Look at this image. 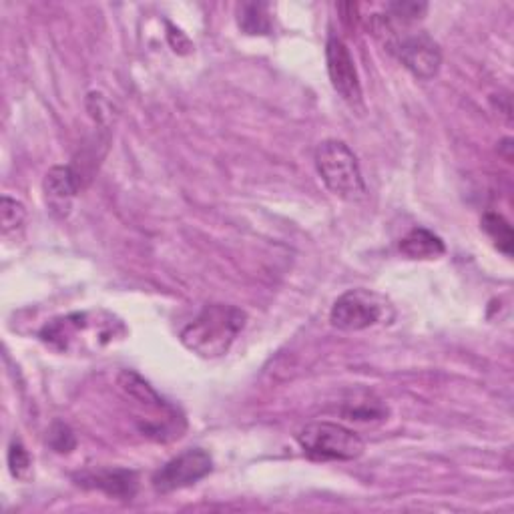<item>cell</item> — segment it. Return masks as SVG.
I'll return each mask as SVG.
<instances>
[{"instance_id": "6da1fadb", "label": "cell", "mask_w": 514, "mask_h": 514, "mask_svg": "<svg viewBox=\"0 0 514 514\" xmlns=\"http://www.w3.org/2000/svg\"><path fill=\"white\" fill-rule=\"evenodd\" d=\"M247 316L235 306L211 304L181 332V342L187 350L201 358H221L245 328Z\"/></svg>"}, {"instance_id": "7a4b0ae2", "label": "cell", "mask_w": 514, "mask_h": 514, "mask_svg": "<svg viewBox=\"0 0 514 514\" xmlns=\"http://www.w3.org/2000/svg\"><path fill=\"white\" fill-rule=\"evenodd\" d=\"M372 27L376 35L384 41L388 51L398 57V61L420 81H430L438 75L442 65V55L438 45L424 31L420 33H400V29L386 15H374Z\"/></svg>"}, {"instance_id": "3957f363", "label": "cell", "mask_w": 514, "mask_h": 514, "mask_svg": "<svg viewBox=\"0 0 514 514\" xmlns=\"http://www.w3.org/2000/svg\"><path fill=\"white\" fill-rule=\"evenodd\" d=\"M316 169L324 185L340 199L360 201L366 197V183L354 151L338 139L322 141L316 149Z\"/></svg>"}, {"instance_id": "277c9868", "label": "cell", "mask_w": 514, "mask_h": 514, "mask_svg": "<svg viewBox=\"0 0 514 514\" xmlns=\"http://www.w3.org/2000/svg\"><path fill=\"white\" fill-rule=\"evenodd\" d=\"M298 444L304 454L318 462H348L364 452L362 438L334 422H312L298 432Z\"/></svg>"}, {"instance_id": "5b68a950", "label": "cell", "mask_w": 514, "mask_h": 514, "mask_svg": "<svg viewBox=\"0 0 514 514\" xmlns=\"http://www.w3.org/2000/svg\"><path fill=\"white\" fill-rule=\"evenodd\" d=\"M394 318L392 304L370 290H350L342 294L332 312L330 322L344 332H360L378 324H388Z\"/></svg>"}, {"instance_id": "8992f818", "label": "cell", "mask_w": 514, "mask_h": 514, "mask_svg": "<svg viewBox=\"0 0 514 514\" xmlns=\"http://www.w3.org/2000/svg\"><path fill=\"white\" fill-rule=\"evenodd\" d=\"M213 470V460L209 452L201 448H189L179 456L171 458L165 466H161L153 476V488L159 494H169L195 482L203 480Z\"/></svg>"}, {"instance_id": "52a82bcc", "label": "cell", "mask_w": 514, "mask_h": 514, "mask_svg": "<svg viewBox=\"0 0 514 514\" xmlns=\"http://www.w3.org/2000/svg\"><path fill=\"white\" fill-rule=\"evenodd\" d=\"M326 63L328 75L334 91L352 107L362 103V85L354 57L346 43L338 37H330L326 45Z\"/></svg>"}, {"instance_id": "ba28073f", "label": "cell", "mask_w": 514, "mask_h": 514, "mask_svg": "<svg viewBox=\"0 0 514 514\" xmlns=\"http://www.w3.org/2000/svg\"><path fill=\"white\" fill-rule=\"evenodd\" d=\"M43 187L51 211L59 217H67L73 209V199L81 189V177L73 167L57 165L47 173Z\"/></svg>"}, {"instance_id": "9c48e42d", "label": "cell", "mask_w": 514, "mask_h": 514, "mask_svg": "<svg viewBox=\"0 0 514 514\" xmlns=\"http://www.w3.org/2000/svg\"><path fill=\"white\" fill-rule=\"evenodd\" d=\"M83 486H91V488H99L105 494L113 496V498H123L129 500L135 496L137 492V474L133 470H123V468H113V470H97V472H89L81 478Z\"/></svg>"}, {"instance_id": "30bf717a", "label": "cell", "mask_w": 514, "mask_h": 514, "mask_svg": "<svg viewBox=\"0 0 514 514\" xmlns=\"http://www.w3.org/2000/svg\"><path fill=\"white\" fill-rule=\"evenodd\" d=\"M400 249L404 255L412 257V260H436L444 253V241L434 235L428 229L416 227L412 229L400 243Z\"/></svg>"}, {"instance_id": "8fae6325", "label": "cell", "mask_w": 514, "mask_h": 514, "mask_svg": "<svg viewBox=\"0 0 514 514\" xmlns=\"http://www.w3.org/2000/svg\"><path fill=\"white\" fill-rule=\"evenodd\" d=\"M237 21L247 35H270L274 25L270 15V5L266 3H243L239 7Z\"/></svg>"}, {"instance_id": "7c38bea8", "label": "cell", "mask_w": 514, "mask_h": 514, "mask_svg": "<svg viewBox=\"0 0 514 514\" xmlns=\"http://www.w3.org/2000/svg\"><path fill=\"white\" fill-rule=\"evenodd\" d=\"M119 388L133 400L141 402L143 406H153V408H167V404L159 398V394L135 372L123 370L117 378Z\"/></svg>"}, {"instance_id": "4fadbf2b", "label": "cell", "mask_w": 514, "mask_h": 514, "mask_svg": "<svg viewBox=\"0 0 514 514\" xmlns=\"http://www.w3.org/2000/svg\"><path fill=\"white\" fill-rule=\"evenodd\" d=\"M482 229L490 235V239L496 243V247L504 255H512V227L510 223L498 215V213H486L482 217Z\"/></svg>"}, {"instance_id": "5bb4252c", "label": "cell", "mask_w": 514, "mask_h": 514, "mask_svg": "<svg viewBox=\"0 0 514 514\" xmlns=\"http://www.w3.org/2000/svg\"><path fill=\"white\" fill-rule=\"evenodd\" d=\"M9 468H11V474L17 480H29L31 478L33 458H31L29 450L19 440H15L9 448Z\"/></svg>"}, {"instance_id": "9a60e30c", "label": "cell", "mask_w": 514, "mask_h": 514, "mask_svg": "<svg viewBox=\"0 0 514 514\" xmlns=\"http://www.w3.org/2000/svg\"><path fill=\"white\" fill-rule=\"evenodd\" d=\"M0 215H3V233H11L15 229H19L25 219H27V209L21 201L17 199H11V197H3V201H0Z\"/></svg>"}, {"instance_id": "2e32d148", "label": "cell", "mask_w": 514, "mask_h": 514, "mask_svg": "<svg viewBox=\"0 0 514 514\" xmlns=\"http://www.w3.org/2000/svg\"><path fill=\"white\" fill-rule=\"evenodd\" d=\"M428 11V5L424 3H392L388 5V13H390V19L402 23V25H408L412 21H418L422 19V15Z\"/></svg>"}, {"instance_id": "e0dca14e", "label": "cell", "mask_w": 514, "mask_h": 514, "mask_svg": "<svg viewBox=\"0 0 514 514\" xmlns=\"http://www.w3.org/2000/svg\"><path fill=\"white\" fill-rule=\"evenodd\" d=\"M51 446L57 452H71L75 448V436L65 424H55L51 430Z\"/></svg>"}]
</instances>
